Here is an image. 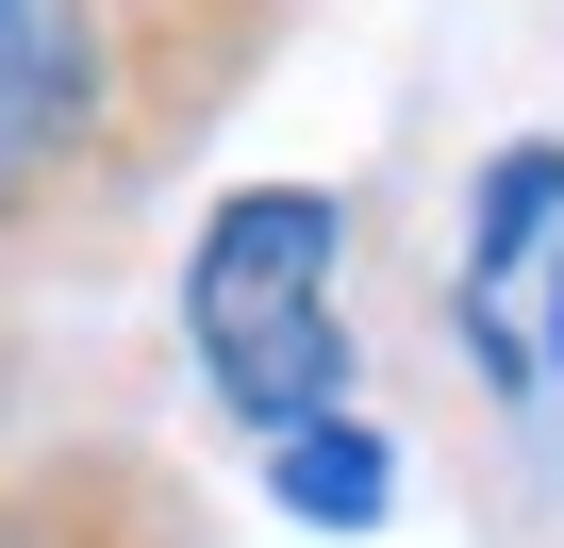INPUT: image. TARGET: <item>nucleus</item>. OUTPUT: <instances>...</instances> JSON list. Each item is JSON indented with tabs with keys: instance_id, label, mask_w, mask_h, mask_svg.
<instances>
[{
	"instance_id": "obj_1",
	"label": "nucleus",
	"mask_w": 564,
	"mask_h": 548,
	"mask_svg": "<svg viewBox=\"0 0 564 548\" xmlns=\"http://www.w3.org/2000/svg\"><path fill=\"white\" fill-rule=\"evenodd\" d=\"M282 0H34L0 34V150H18L51 200L117 216L150 166H183L232 84L265 67Z\"/></svg>"
},
{
	"instance_id": "obj_2",
	"label": "nucleus",
	"mask_w": 564,
	"mask_h": 548,
	"mask_svg": "<svg viewBox=\"0 0 564 548\" xmlns=\"http://www.w3.org/2000/svg\"><path fill=\"white\" fill-rule=\"evenodd\" d=\"M183 350L232 432L349 416V200L333 183H232L183 249Z\"/></svg>"
},
{
	"instance_id": "obj_3",
	"label": "nucleus",
	"mask_w": 564,
	"mask_h": 548,
	"mask_svg": "<svg viewBox=\"0 0 564 548\" xmlns=\"http://www.w3.org/2000/svg\"><path fill=\"white\" fill-rule=\"evenodd\" d=\"M0 548H199V515H183V482L150 449L67 432V449H18V465H0Z\"/></svg>"
},
{
	"instance_id": "obj_4",
	"label": "nucleus",
	"mask_w": 564,
	"mask_h": 548,
	"mask_svg": "<svg viewBox=\"0 0 564 548\" xmlns=\"http://www.w3.org/2000/svg\"><path fill=\"white\" fill-rule=\"evenodd\" d=\"M265 482H282V515H300V531H382V515H399V449H382L366 416L282 432V449H265Z\"/></svg>"
},
{
	"instance_id": "obj_5",
	"label": "nucleus",
	"mask_w": 564,
	"mask_h": 548,
	"mask_svg": "<svg viewBox=\"0 0 564 548\" xmlns=\"http://www.w3.org/2000/svg\"><path fill=\"white\" fill-rule=\"evenodd\" d=\"M564 233V133H514L481 166V216H465V300H514V266Z\"/></svg>"
},
{
	"instance_id": "obj_6",
	"label": "nucleus",
	"mask_w": 564,
	"mask_h": 548,
	"mask_svg": "<svg viewBox=\"0 0 564 548\" xmlns=\"http://www.w3.org/2000/svg\"><path fill=\"white\" fill-rule=\"evenodd\" d=\"M51 216H67V200H51V183H34V166H18V150H0V266H18V249H34V233H51Z\"/></svg>"
},
{
	"instance_id": "obj_7",
	"label": "nucleus",
	"mask_w": 564,
	"mask_h": 548,
	"mask_svg": "<svg viewBox=\"0 0 564 548\" xmlns=\"http://www.w3.org/2000/svg\"><path fill=\"white\" fill-rule=\"evenodd\" d=\"M531 350H547V383H564V233H547V333H531Z\"/></svg>"
},
{
	"instance_id": "obj_8",
	"label": "nucleus",
	"mask_w": 564,
	"mask_h": 548,
	"mask_svg": "<svg viewBox=\"0 0 564 548\" xmlns=\"http://www.w3.org/2000/svg\"><path fill=\"white\" fill-rule=\"evenodd\" d=\"M18 18H34V0H0V34H18Z\"/></svg>"
}]
</instances>
